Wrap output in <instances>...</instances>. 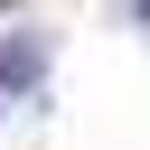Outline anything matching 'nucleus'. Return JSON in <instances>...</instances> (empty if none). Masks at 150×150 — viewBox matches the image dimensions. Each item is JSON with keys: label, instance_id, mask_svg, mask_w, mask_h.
Masks as SVG:
<instances>
[{"label": "nucleus", "instance_id": "f03ea898", "mask_svg": "<svg viewBox=\"0 0 150 150\" xmlns=\"http://www.w3.org/2000/svg\"><path fill=\"white\" fill-rule=\"evenodd\" d=\"M131 19H141V28H150V0H131Z\"/></svg>", "mask_w": 150, "mask_h": 150}, {"label": "nucleus", "instance_id": "f257e3e1", "mask_svg": "<svg viewBox=\"0 0 150 150\" xmlns=\"http://www.w3.org/2000/svg\"><path fill=\"white\" fill-rule=\"evenodd\" d=\"M47 75V38H0V94H38Z\"/></svg>", "mask_w": 150, "mask_h": 150}]
</instances>
